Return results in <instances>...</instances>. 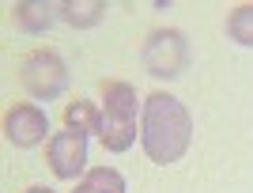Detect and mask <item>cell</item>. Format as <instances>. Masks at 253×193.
<instances>
[{"label":"cell","mask_w":253,"mask_h":193,"mask_svg":"<svg viewBox=\"0 0 253 193\" xmlns=\"http://www.w3.org/2000/svg\"><path fill=\"white\" fill-rule=\"evenodd\" d=\"M98 137L110 151H128L136 140V91L125 80H106L102 84Z\"/></svg>","instance_id":"cell-2"},{"label":"cell","mask_w":253,"mask_h":193,"mask_svg":"<svg viewBox=\"0 0 253 193\" xmlns=\"http://www.w3.org/2000/svg\"><path fill=\"white\" fill-rule=\"evenodd\" d=\"M64 129H68V133H80V137L98 133V110H95V102H87V98L72 102V106L64 110Z\"/></svg>","instance_id":"cell-7"},{"label":"cell","mask_w":253,"mask_h":193,"mask_svg":"<svg viewBox=\"0 0 253 193\" xmlns=\"http://www.w3.org/2000/svg\"><path fill=\"white\" fill-rule=\"evenodd\" d=\"M45 129H49L45 114L31 102H15L4 114V133H8V140L15 148H34L38 140H45Z\"/></svg>","instance_id":"cell-5"},{"label":"cell","mask_w":253,"mask_h":193,"mask_svg":"<svg viewBox=\"0 0 253 193\" xmlns=\"http://www.w3.org/2000/svg\"><path fill=\"white\" fill-rule=\"evenodd\" d=\"M27 193H53V190H45V186H31Z\"/></svg>","instance_id":"cell-12"},{"label":"cell","mask_w":253,"mask_h":193,"mask_svg":"<svg viewBox=\"0 0 253 193\" xmlns=\"http://www.w3.org/2000/svg\"><path fill=\"white\" fill-rule=\"evenodd\" d=\"M72 193H125V178L114 167H98V171H87V178Z\"/></svg>","instance_id":"cell-8"},{"label":"cell","mask_w":253,"mask_h":193,"mask_svg":"<svg viewBox=\"0 0 253 193\" xmlns=\"http://www.w3.org/2000/svg\"><path fill=\"white\" fill-rule=\"evenodd\" d=\"M61 15L68 23H72V27H95L98 19H102L106 15V4H98V0H80V4H61Z\"/></svg>","instance_id":"cell-9"},{"label":"cell","mask_w":253,"mask_h":193,"mask_svg":"<svg viewBox=\"0 0 253 193\" xmlns=\"http://www.w3.org/2000/svg\"><path fill=\"white\" fill-rule=\"evenodd\" d=\"M227 34H231L238 46H253V4H242V8L231 11V19H227Z\"/></svg>","instance_id":"cell-10"},{"label":"cell","mask_w":253,"mask_h":193,"mask_svg":"<svg viewBox=\"0 0 253 193\" xmlns=\"http://www.w3.org/2000/svg\"><path fill=\"white\" fill-rule=\"evenodd\" d=\"M140 125H144V151H148L151 163H178L185 151H189L193 140V118L189 110L181 106L174 95L167 91H155L148 95L144 110H140Z\"/></svg>","instance_id":"cell-1"},{"label":"cell","mask_w":253,"mask_h":193,"mask_svg":"<svg viewBox=\"0 0 253 193\" xmlns=\"http://www.w3.org/2000/svg\"><path fill=\"white\" fill-rule=\"evenodd\" d=\"M144 64L155 76H174L185 64V38L178 31H155L144 46Z\"/></svg>","instance_id":"cell-4"},{"label":"cell","mask_w":253,"mask_h":193,"mask_svg":"<svg viewBox=\"0 0 253 193\" xmlns=\"http://www.w3.org/2000/svg\"><path fill=\"white\" fill-rule=\"evenodd\" d=\"M45 159H49L53 174L57 178H76V174L84 171L87 163V137H80V133H57V137L49 140V148H45Z\"/></svg>","instance_id":"cell-6"},{"label":"cell","mask_w":253,"mask_h":193,"mask_svg":"<svg viewBox=\"0 0 253 193\" xmlns=\"http://www.w3.org/2000/svg\"><path fill=\"white\" fill-rule=\"evenodd\" d=\"M23 84L34 98H57L68 84V72H64V61L49 49H34L27 61H23Z\"/></svg>","instance_id":"cell-3"},{"label":"cell","mask_w":253,"mask_h":193,"mask_svg":"<svg viewBox=\"0 0 253 193\" xmlns=\"http://www.w3.org/2000/svg\"><path fill=\"white\" fill-rule=\"evenodd\" d=\"M49 4H19V8H15V19L23 23V27H27V31H49Z\"/></svg>","instance_id":"cell-11"}]
</instances>
